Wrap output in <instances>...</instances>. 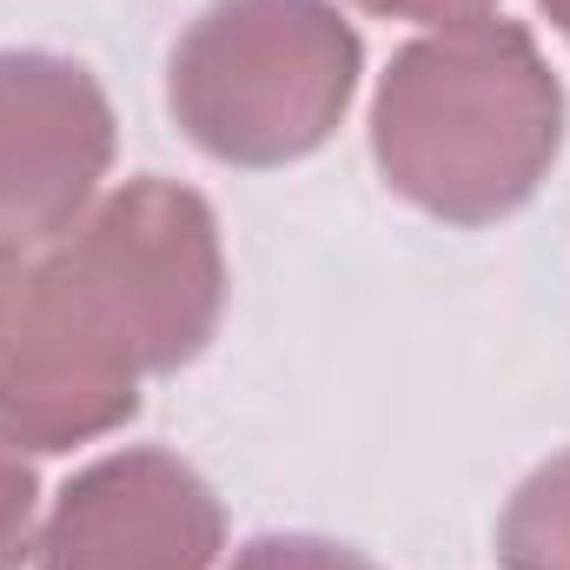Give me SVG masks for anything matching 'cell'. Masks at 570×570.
Wrapping results in <instances>:
<instances>
[{"label":"cell","mask_w":570,"mask_h":570,"mask_svg":"<svg viewBox=\"0 0 570 570\" xmlns=\"http://www.w3.org/2000/svg\"><path fill=\"white\" fill-rule=\"evenodd\" d=\"M564 146V87L518 20H451L392 53L372 100V159L444 226L511 219Z\"/></svg>","instance_id":"obj_1"},{"label":"cell","mask_w":570,"mask_h":570,"mask_svg":"<svg viewBox=\"0 0 570 570\" xmlns=\"http://www.w3.org/2000/svg\"><path fill=\"white\" fill-rule=\"evenodd\" d=\"M358 67L332 0H213L173 47L166 107L219 166H292L338 134Z\"/></svg>","instance_id":"obj_2"},{"label":"cell","mask_w":570,"mask_h":570,"mask_svg":"<svg viewBox=\"0 0 570 570\" xmlns=\"http://www.w3.org/2000/svg\"><path fill=\"white\" fill-rule=\"evenodd\" d=\"M159 372L140 312L127 305L87 233L33 253H0V438L73 451L140 412Z\"/></svg>","instance_id":"obj_3"},{"label":"cell","mask_w":570,"mask_h":570,"mask_svg":"<svg viewBox=\"0 0 570 570\" xmlns=\"http://www.w3.org/2000/svg\"><path fill=\"white\" fill-rule=\"evenodd\" d=\"M114 107L80 60L0 53V253L53 246L100 199Z\"/></svg>","instance_id":"obj_4"},{"label":"cell","mask_w":570,"mask_h":570,"mask_svg":"<svg viewBox=\"0 0 570 570\" xmlns=\"http://www.w3.org/2000/svg\"><path fill=\"white\" fill-rule=\"evenodd\" d=\"M226 511L173 451H114L87 464L40 524L33 570H213Z\"/></svg>","instance_id":"obj_5"},{"label":"cell","mask_w":570,"mask_h":570,"mask_svg":"<svg viewBox=\"0 0 570 570\" xmlns=\"http://www.w3.org/2000/svg\"><path fill=\"white\" fill-rule=\"evenodd\" d=\"M498 564L504 570H570V451L538 464L504 518H498Z\"/></svg>","instance_id":"obj_6"},{"label":"cell","mask_w":570,"mask_h":570,"mask_svg":"<svg viewBox=\"0 0 570 570\" xmlns=\"http://www.w3.org/2000/svg\"><path fill=\"white\" fill-rule=\"evenodd\" d=\"M40 544V478L13 438H0V570H20Z\"/></svg>","instance_id":"obj_7"},{"label":"cell","mask_w":570,"mask_h":570,"mask_svg":"<svg viewBox=\"0 0 570 570\" xmlns=\"http://www.w3.org/2000/svg\"><path fill=\"white\" fill-rule=\"evenodd\" d=\"M226 570H379L365 551L332 544V538H305V531H266L253 544L233 551Z\"/></svg>","instance_id":"obj_8"},{"label":"cell","mask_w":570,"mask_h":570,"mask_svg":"<svg viewBox=\"0 0 570 570\" xmlns=\"http://www.w3.org/2000/svg\"><path fill=\"white\" fill-rule=\"evenodd\" d=\"M365 13H385V20H431V27H451V20H478L491 0H352Z\"/></svg>","instance_id":"obj_9"},{"label":"cell","mask_w":570,"mask_h":570,"mask_svg":"<svg viewBox=\"0 0 570 570\" xmlns=\"http://www.w3.org/2000/svg\"><path fill=\"white\" fill-rule=\"evenodd\" d=\"M538 7L551 13V27H558V33H564V40H570V0H538Z\"/></svg>","instance_id":"obj_10"}]
</instances>
